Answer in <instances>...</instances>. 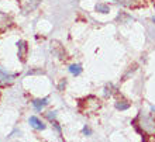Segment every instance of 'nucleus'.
I'll list each match as a JSON object with an SVG mask.
<instances>
[{
	"label": "nucleus",
	"instance_id": "nucleus-1",
	"mask_svg": "<svg viewBox=\"0 0 155 142\" xmlns=\"http://www.w3.org/2000/svg\"><path fill=\"white\" fill-rule=\"evenodd\" d=\"M133 124H134V127L137 128L140 134L148 135V137H154L155 135V117H152V115L140 113Z\"/></svg>",
	"mask_w": 155,
	"mask_h": 142
},
{
	"label": "nucleus",
	"instance_id": "nucleus-2",
	"mask_svg": "<svg viewBox=\"0 0 155 142\" xmlns=\"http://www.w3.org/2000/svg\"><path fill=\"white\" fill-rule=\"evenodd\" d=\"M17 47H18V56L23 62L25 61V51H27V45H25L24 41H18L17 42Z\"/></svg>",
	"mask_w": 155,
	"mask_h": 142
},
{
	"label": "nucleus",
	"instance_id": "nucleus-3",
	"mask_svg": "<svg viewBox=\"0 0 155 142\" xmlns=\"http://www.w3.org/2000/svg\"><path fill=\"white\" fill-rule=\"evenodd\" d=\"M30 124H31L35 130H44V128H45V124H42V122H41V120H38V118L34 117V115H33V117H30Z\"/></svg>",
	"mask_w": 155,
	"mask_h": 142
},
{
	"label": "nucleus",
	"instance_id": "nucleus-4",
	"mask_svg": "<svg viewBox=\"0 0 155 142\" xmlns=\"http://www.w3.org/2000/svg\"><path fill=\"white\" fill-rule=\"evenodd\" d=\"M54 51V53L57 55L58 58H65V51L62 49V47H59V44H57V42H54V45H52V48H51Z\"/></svg>",
	"mask_w": 155,
	"mask_h": 142
},
{
	"label": "nucleus",
	"instance_id": "nucleus-5",
	"mask_svg": "<svg viewBox=\"0 0 155 142\" xmlns=\"http://www.w3.org/2000/svg\"><path fill=\"white\" fill-rule=\"evenodd\" d=\"M47 104H48V100H47V98H42V100H34L33 102V106L37 111H41Z\"/></svg>",
	"mask_w": 155,
	"mask_h": 142
},
{
	"label": "nucleus",
	"instance_id": "nucleus-6",
	"mask_svg": "<svg viewBox=\"0 0 155 142\" xmlns=\"http://www.w3.org/2000/svg\"><path fill=\"white\" fill-rule=\"evenodd\" d=\"M13 79H14L13 75H7L4 70L0 69V83H10L13 82Z\"/></svg>",
	"mask_w": 155,
	"mask_h": 142
},
{
	"label": "nucleus",
	"instance_id": "nucleus-7",
	"mask_svg": "<svg viewBox=\"0 0 155 142\" xmlns=\"http://www.w3.org/2000/svg\"><path fill=\"white\" fill-rule=\"evenodd\" d=\"M41 3V0H28V4L24 7V11L28 13V11H33L34 8L38 7V4Z\"/></svg>",
	"mask_w": 155,
	"mask_h": 142
},
{
	"label": "nucleus",
	"instance_id": "nucleus-8",
	"mask_svg": "<svg viewBox=\"0 0 155 142\" xmlns=\"http://www.w3.org/2000/svg\"><path fill=\"white\" fill-rule=\"evenodd\" d=\"M128 107H130V103L126 102V100H121V102H118L116 104V108L117 110H127Z\"/></svg>",
	"mask_w": 155,
	"mask_h": 142
},
{
	"label": "nucleus",
	"instance_id": "nucleus-9",
	"mask_svg": "<svg viewBox=\"0 0 155 142\" xmlns=\"http://www.w3.org/2000/svg\"><path fill=\"white\" fill-rule=\"evenodd\" d=\"M69 72L72 75H75V76H78V75H81L82 68L79 65H72V66H69Z\"/></svg>",
	"mask_w": 155,
	"mask_h": 142
},
{
	"label": "nucleus",
	"instance_id": "nucleus-10",
	"mask_svg": "<svg viewBox=\"0 0 155 142\" xmlns=\"http://www.w3.org/2000/svg\"><path fill=\"white\" fill-rule=\"evenodd\" d=\"M96 10H97V11H100V13H109V10H110V8H109V6H107V4H97V6H96Z\"/></svg>",
	"mask_w": 155,
	"mask_h": 142
},
{
	"label": "nucleus",
	"instance_id": "nucleus-11",
	"mask_svg": "<svg viewBox=\"0 0 155 142\" xmlns=\"http://www.w3.org/2000/svg\"><path fill=\"white\" fill-rule=\"evenodd\" d=\"M116 2H117L118 4H121V6H131L135 0H116Z\"/></svg>",
	"mask_w": 155,
	"mask_h": 142
},
{
	"label": "nucleus",
	"instance_id": "nucleus-12",
	"mask_svg": "<svg viewBox=\"0 0 155 142\" xmlns=\"http://www.w3.org/2000/svg\"><path fill=\"white\" fill-rule=\"evenodd\" d=\"M83 134H86V135H90V134H92V131H90L89 128H87V127H85V128H83Z\"/></svg>",
	"mask_w": 155,
	"mask_h": 142
},
{
	"label": "nucleus",
	"instance_id": "nucleus-13",
	"mask_svg": "<svg viewBox=\"0 0 155 142\" xmlns=\"http://www.w3.org/2000/svg\"><path fill=\"white\" fill-rule=\"evenodd\" d=\"M48 118H49V120H52V118H55V113H52V114L49 113V114H48Z\"/></svg>",
	"mask_w": 155,
	"mask_h": 142
},
{
	"label": "nucleus",
	"instance_id": "nucleus-14",
	"mask_svg": "<svg viewBox=\"0 0 155 142\" xmlns=\"http://www.w3.org/2000/svg\"><path fill=\"white\" fill-rule=\"evenodd\" d=\"M154 21H155V18H154Z\"/></svg>",
	"mask_w": 155,
	"mask_h": 142
}]
</instances>
